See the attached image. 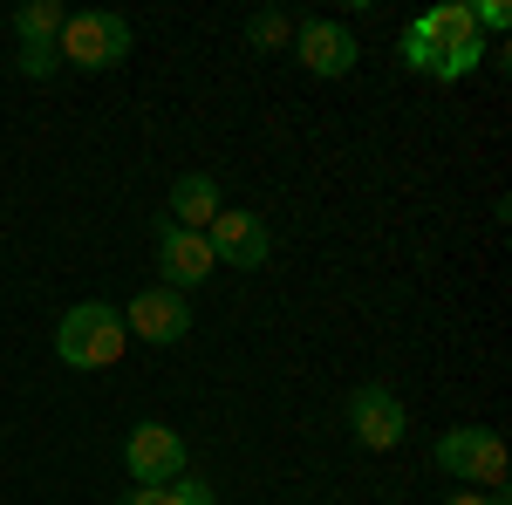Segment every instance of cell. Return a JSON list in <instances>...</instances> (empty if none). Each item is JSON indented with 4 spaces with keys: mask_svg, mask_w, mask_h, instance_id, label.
<instances>
[{
    "mask_svg": "<svg viewBox=\"0 0 512 505\" xmlns=\"http://www.w3.org/2000/svg\"><path fill=\"white\" fill-rule=\"evenodd\" d=\"M123 349H130V328H123V314L110 301H76L62 314V328H55V355L69 369H117Z\"/></svg>",
    "mask_w": 512,
    "mask_h": 505,
    "instance_id": "cell-1",
    "label": "cell"
},
{
    "mask_svg": "<svg viewBox=\"0 0 512 505\" xmlns=\"http://www.w3.org/2000/svg\"><path fill=\"white\" fill-rule=\"evenodd\" d=\"M437 471H451L465 492H499L506 485V437L485 424H465V430H444L437 437Z\"/></svg>",
    "mask_w": 512,
    "mask_h": 505,
    "instance_id": "cell-2",
    "label": "cell"
},
{
    "mask_svg": "<svg viewBox=\"0 0 512 505\" xmlns=\"http://www.w3.org/2000/svg\"><path fill=\"white\" fill-rule=\"evenodd\" d=\"M55 55L69 69H117L123 55H130V21L123 14H69Z\"/></svg>",
    "mask_w": 512,
    "mask_h": 505,
    "instance_id": "cell-3",
    "label": "cell"
},
{
    "mask_svg": "<svg viewBox=\"0 0 512 505\" xmlns=\"http://www.w3.org/2000/svg\"><path fill=\"white\" fill-rule=\"evenodd\" d=\"M349 430L355 444H369V451H396L403 444V430H410V410H403V396L383 383H362L349 396Z\"/></svg>",
    "mask_w": 512,
    "mask_h": 505,
    "instance_id": "cell-4",
    "label": "cell"
},
{
    "mask_svg": "<svg viewBox=\"0 0 512 505\" xmlns=\"http://www.w3.org/2000/svg\"><path fill=\"white\" fill-rule=\"evenodd\" d=\"M123 328H130V335H144L151 349H171V342H185V335H192V301H185L178 287H144V294L123 308Z\"/></svg>",
    "mask_w": 512,
    "mask_h": 505,
    "instance_id": "cell-5",
    "label": "cell"
},
{
    "mask_svg": "<svg viewBox=\"0 0 512 505\" xmlns=\"http://www.w3.org/2000/svg\"><path fill=\"white\" fill-rule=\"evenodd\" d=\"M123 465L137 485H171V478H185V437L171 424H137L123 444Z\"/></svg>",
    "mask_w": 512,
    "mask_h": 505,
    "instance_id": "cell-6",
    "label": "cell"
},
{
    "mask_svg": "<svg viewBox=\"0 0 512 505\" xmlns=\"http://www.w3.org/2000/svg\"><path fill=\"white\" fill-rule=\"evenodd\" d=\"M205 246H212V260L253 273V267H267L274 233H267V219H253V212H219V219L205 226Z\"/></svg>",
    "mask_w": 512,
    "mask_h": 505,
    "instance_id": "cell-7",
    "label": "cell"
},
{
    "mask_svg": "<svg viewBox=\"0 0 512 505\" xmlns=\"http://www.w3.org/2000/svg\"><path fill=\"white\" fill-rule=\"evenodd\" d=\"M151 253H158L164 287H178V294H185V287H198L205 273L219 267V260H212V246H205V233H185V226H171V219L151 233Z\"/></svg>",
    "mask_w": 512,
    "mask_h": 505,
    "instance_id": "cell-8",
    "label": "cell"
},
{
    "mask_svg": "<svg viewBox=\"0 0 512 505\" xmlns=\"http://www.w3.org/2000/svg\"><path fill=\"white\" fill-rule=\"evenodd\" d=\"M294 55H301L308 76H349L362 48H355V35L342 21H301V28H294Z\"/></svg>",
    "mask_w": 512,
    "mask_h": 505,
    "instance_id": "cell-9",
    "label": "cell"
},
{
    "mask_svg": "<svg viewBox=\"0 0 512 505\" xmlns=\"http://www.w3.org/2000/svg\"><path fill=\"white\" fill-rule=\"evenodd\" d=\"M219 212H226V205H219V178H212V171H185V178L171 185V226L205 233Z\"/></svg>",
    "mask_w": 512,
    "mask_h": 505,
    "instance_id": "cell-10",
    "label": "cell"
},
{
    "mask_svg": "<svg viewBox=\"0 0 512 505\" xmlns=\"http://www.w3.org/2000/svg\"><path fill=\"white\" fill-rule=\"evenodd\" d=\"M410 28H417V35L431 41L437 55H451V48H472V41H485V35H478V21H472V7H465V0H444V7H431V14H417Z\"/></svg>",
    "mask_w": 512,
    "mask_h": 505,
    "instance_id": "cell-11",
    "label": "cell"
},
{
    "mask_svg": "<svg viewBox=\"0 0 512 505\" xmlns=\"http://www.w3.org/2000/svg\"><path fill=\"white\" fill-rule=\"evenodd\" d=\"M62 21H69V14H62L55 0H35V7L14 14V35H21V48H55V41H62Z\"/></svg>",
    "mask_w": 512,
    "mask_h": 505,
    "instance_id": "cell-12",
    "label": "cell"
},
{
    "mask_svg": "<svg viewBox=\"0 0 512 505\" xmlns=\"http://www.w3.org/2000/svg\"><path fill=\"white\" fill-rule=\"evenodd\" d=\"M396 48H403V69H417V76H437V48L417 35V28H403V41H396Z\"/></svg>",
    "mask_w": 512,
    "mask_h": 505,
    "instance_id": "cell-13",
    "label": "cell"
},
{
    "mask_svg": "<svg viewBox=\"0 0 512 505\" xmlns=\"http://www.w3.org/2000/svg\"><path fill=\"white\" fill-rule=\"evenodd\" d=\"M246 41H253V48H280V41H294V28H287V14H260V21L246 28Z\"/></svg>",
    "mask_w": 512,
    "mask_h": 505,
    "instance_id": "cell-14",
    "label": "cell"
},
{
    "mask_svg": "<svg viewBox=\"0 0 512 505\" xmlns=\"http://www.w3.org/2000/svg\"><path fill=\"white\" fill-rule=\"evenodd\" d=\"M164 492H171V505H219V499H212V485H205V478H171Z\"/></svg>",
    "mask_w": 512,
    "mask_h": 505,
    "instance_id": "cell-15",
    "label": "cell"
},
{
    "mask_svg": "<svg viewBox=\"0 0 512 505\" xmlns=\"http://www.w3.org/2000/svg\"><path fill=\"white\" fill-rule=\"evenodd\" d=\"M55 69H62V55H55V48H21V76H55Z\"/></svg>",
    "mask_w": 512,
    "mask_h": 505,
    "instance_id": "cell-16",
    "label": "cell"
},
{
    "mask_svg": "<svg viewBox=\"0 0 512 505\" xmlns=\"http://www.w3.org/2000/svg\"><path fill=\"white\" fill-rule=\"evenodd\" d=\"M472 21H478V35H485V28H492V35H506V21H512V14L499 7V0H478V7H472Z\"/></svg>",
    "mask_w": 512,
    "mask_h": 505,
    "instance_id": "cell-17",
    "label": "cell"
},
{
    "mask_svg": "<svg viewBox=\"0 0 512 505\" xmlns=\"http://www.w3.org/2000/svg\"><path fill=\"white\" fill-rule=\"evenodd\" d=\"M123 505H171L164 485H137V492H123Z\"/></svg>",
    "mask_w": 512,
    "mask_h": 505,
    "instance_id": "cell-18",
    "label": "cell"
},
{
    "mask_svg": "<svg viewBox=\"0 0 512 505\" xmlns=\"http://www.w3.org/2000/svg\"><path fill=\"white\" fill-rule=\"evenodd\" d=\"M444 505H506V492H451Z\"/></svg>",
    "mask_w": 512,
    "mask_h": 505,
    "instance_id": "cell-19",
    "label": "cell"
}]
</instances>
